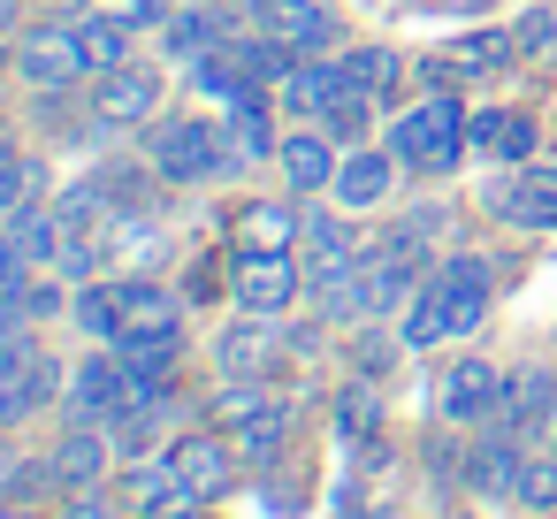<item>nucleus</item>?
<instances>
[{"label":"nucleus","instance_id":"obj_1","mask_svg":"<svg viewBox=\"0 0 557 519\" xmlns=\"http://www.w3.org/2000/svg\"><path fill=\"white\" fill-rule=\"evenodd\" d=\"M481 313H488V260H473V252H458V260H443L420 291H412V306H405V344L412 351H435V344H458V336H473L481 329Z\"/></svg>","mask_w":557,"mask_h":519},{"label":"nucleus","instance_id":"obj_2","mask_svg":"<svg viewBox=\"0 0 557 519\" xmlns=\"http://www.w3.org/2000/svg\"><path fill=\"white\" fill-rule=\"evenodd\" d=\"M389 153H397L405 169H420V176H450V169L473 153L466 108H458L450 92H428L420 108H405V115L389 123Z\"/></svg>","mask_w":557,"mask_h":519},{"label":"nucleus","instance_id":"obj_3","mask_svg":"<svg viewBox=\"0 0 557 519\" xmlns=\"http://www.w3.org/2000/svg\"><path fill=\"white\" fill-rule=\"evenodd\" d=\"M146 161H153V176H169V184H207V176H222V169L245 161V153H237L230 123L176 115V123H153V131H146Z\"/></svg>","mask_w":557,"mask_h":519},{"label":"nucleus","instance_id":"obj_4","mask_svg":"<svg viewBox=\"0 0 557 519\" xmlns=\"http://www.w3.org/2000/svg\"><path fill=\"white\" fill-rule=\"evenodd\" d=\"M230 291L245 313H283L298 291H306V268L290 245H237L230 252Z\"/></svg>","mask_w":557,"mask_h":519},{"label":"nucleus","instance_id":"obj_5","mask_svg":"<svg viewBox=\"0 0 557 519\" xmlns=\"http://www.w3.org/2000/svg\"><path fill=\"white\" fill-rule=\"evenodd\" d=\"M420 268H428V222H397V230H382V237L367 245V291H374V313L412 306Z\"/></svg>","mask_w":557,"mask_h":519},{"label":"nucleus","instance_id":"obj_6","mask_svg":"<svg viewBox=\"0 0 557 519\" xmlns=\"http://www.w3.org/2000/svg\"><path fill=\"white\" fill-rule=\"evenodd\" d=\"M16 77H24L32 92H62V85L92 77V70H85V47H77V24H32V32L16 39Z\"/></svg>","mask_w":557,"mask_h":519},{"label":"nucleus","instance_id":"obj_7","mask_svg":"<svg viewBox=\"0 0 557 519\" xmlns=\"http://www.w3.org/2000/svg\"><path fill=\"white\" fill-rule=\"evenodd\" d=\"M511 230H557V161H519V176H496L488 191H481Z\"/></svg>","mask_w":557,"mask_h":519},{"label":"nucleus","instance_id":"obj_8","mask_svg":"<svg viewBox=\"0 0 557 519\" xmlns=\"http://www.w3.org/2000/svg\"><path fill=\"white\" fill-rule=\"evenodd\" d=\"M504 62H519V32L481 24V32H458L443 54H428V85H435V92H458V77H488V70H504Z\"/></svg>","mask_w":557,"mask_h":519},{"label":"nucleus","instance_id":"obj_9","mask_svg":"<svg viewBox=\"0 0 557 519\" xmlns=\"http://www.w3.org/2000/svg\"><path fill=\"white\" fill-rule=\"evenodd\" d=\"M161 466H169L199 504H214V496L237 481V443H222V435H169Z\"/></svg>","mask_w":557,"mask_h":519},{"label":"nucleus","instance_id":"obj_10","mask_svg":"<svg viewBox=\"0 0 557 519\" xmlns=\"http://www.w3.org/2000/svg\"><path fill=\"white\" fill-rule=\"evenodd\" d=\"M252 32L283 39L290 54H329V47H336L329 0H252Z\"/></svg>","mask_w":557,"mask_h":519},{"label":"nucleus","instance_id":"obj_11","mask_svg":"<svg viewBox=\"0 0 557 519\" xmlns=\"http://www.w3.org/2000/svg\"><path fill=\"white\" fill-rule=\"evenodd\" d=\"M153 108H161V77H153V70H138V62L100 70V85H92V123H100V131L153 123Z\"/></svg>","mask_w":557,"mask_h":519},{"label":"nucleus","instance_id":"obj_12","mask_svg":"<svg viewBox=\"0 0 557 519\" xmlns=\"http://www.w3.org/2000/svg\"><path fill=\"white\" fill-rule=\"evenodd\" d=\"M367 260V245L336 222V214H306V230H298V268H306V291L313 283H329V275H351Z\"/></svg>","mask_w":557,"mask_h":519},{"label":"nucleus","instance_id":"obj_13","mask_svg":"<svg viewBox=\"0 0 557 519\" xmlns=\"http://www.w3.org/2000/svg\"><path fill=\"white\" fill-rule=\"evenodd\" d=\"M496 412H504V374H496L488 359H458V367L443 374V420L481 428V420H496Z\"/></svg>","mask_w":557,"mask_h":519},{"label":"nucleus","instance_id":"obj_14","mask_svg":"<svg viewBox=\"0 0 557 519\" xmlns=\"http://www.w3.org/2000/svg\"><path fill=\"white\" fill-rule=\"evenodd\" d=\"M344 92H351V70H344V62H321V54H298L290 77H283V108L306 115V123H321Z\"/></svg>","mask_w":557,"mask_h":519},{"label":"nucleus","instance_id":"obj_15","mask_svg":"<svg viewBox=\"0 0 557 519\" xmlns=\"http://www.w3.org/2000/svg\"><path fill=\"white\" fill-rule=\"evenodd\" d=\"M466 138L481 161H534V115H519V108H473Z\"/></svg>","mask_w":557,"mask_h":519},{"label":"nucleus","instance_id":"obj_16","mask_svg":"<svg viewBox=\"0 0 557 519\" xmlns=\"http://www.w3.org/2000/svg\"><path fill=\"white\" fill-rule=\"evenodd\" d=\"M108 458H115V443L92 435V420H77V428L47 450V473H54V489H92V481L108 473Z\"/></svg>","mask_w":557,"mask_h":519},{"label":"nucleus","instance_id":"obj_17","mask_svg":"<svg viewBox=\"0 0 557 519\" xmlns=\"http://www.w3.org/2000/svg\"><path fill=\"white\" fill-rule=\"evenodd\" d=\"M275 161H283V176H290V191H336V169H344L329 131H290Z\"/></svg>","mask_w":557,"mask_h":519},{"label":"nucleus","instance_id":"obj_18","mask_svg":"<svg viewBox=\"0 0 557 519\" xmlns=\"http://www.w3.org/2000/svg\"><path fill=\"white\" fill-rule=\"evenodd\" d=\"M397 169H405L397 153L351 146V153H344V169H336V199H344V207H382V199H389V176H397Z\"/></svg>","mask_w":557,"mask_h":519},{"label":"nucleus","instance_id":"obj_19","mask_svg":"<svg viewBox=\"0 0 557 519\" xmlns=\"http://www.w3.org/2000/svg\"><path fill=\"white\" fill-rule=\"evenodd\" d=\"M115 351H123V367H138L146 382H169V374H176V359H184V321L123 329V336H115Z\"/></svg>","mask_w":557,"mask_h":519},{"label":"nucleus","instance_id":"obj_20","mask_svg":"<svg viewBox=\"0 0 557 519\" xmlns=\"http://www.w3.org/2000/svg\"><path fill=\"white\" fill-rule=\"evenodd\" d=\"M549 412H557V382H549L542 367H527V374L504 382V412H496V428H504V435H534Z\"/></svg>","mask_w":557,"mask_h":519},{"label":"nucleus","instance_id":"obj_21","mask_svg":"<svg viewBox=\"0 0 557 519\" xmlns=\"http://www.w3.org/2000/svg\"><path fill=\"white\" fill-rule=\"evenodd\" d=\"M9 237H16V245H24L32 260H47V268H54V260L70 252V237H77V222H70L62 207H16V222H9Z\"/></svg>","mask_w":557,"mask_h":519},{"label":"nucleus","instance_id":"obj_22","mask_svg":"<svg viewBox=\"0 0 557 519\" xmlns=\"http://www.w3.org/2000/svg\"><path fill=\"white\" fill-rule=\"evenodd\" d=\"M260 321H268V313H252L245 329H222V344H214V351H222V367H230V374H268V367L283 359V336H275V329H260Z\"/></svg>","mask_w":557,"mask_h":519},{"label":"nucleus","instance_id":"obj_23","mask_svg":"<svg viewBox=\"0 0 557 519\" xmlns=\"http://www.w3.org/2000/svg\"><path fill=\"white\" fill-rule=\"evenodd\" d=\"M115 298H123V329H161V321H184L176 291H169V283H153V275L115 283Z\"/></svg>","mask_w":557,"mask_h":519},{"label":"nucleus","instance_id":"obj_24","mask_svg":"<svg viewBox=\"0 0 557 519\" xmlns=\"http://www.w3.org/2000/svg\"><path fill=\"white\" fill-rule=\"evenodd\" d=\"M519 458H527V450H511V435H488V443H473V450H466V481H473L481 496H511Z\"/></svg>","mask_w":557,"mask_h":519},{"label":"nucleus","instance_id":"obj_25","mask_svg":"<svg viewBox=\"0 0 557 519\" xmlns=\"http://www.w3.org/2000/svg\"><path fill=\"white\" fill-rule=\"evenodd\" d=\"M230 32H222V16H207V9H184V16H169L161 24V47L176 54V62H199V54H214Z\"/></svg>","mask_w":557,"mask_h":519},{"label":"nucleus","instance_id":"obj_26","mask_svg":"<svg viewBox=\"0 0 557 519\" xmlns=\"http://www.w3.org/2000/svg\"><path fill=\"white\" fill-rule=\"evenodd\" d=\"M283 443H290V405L283 397H268L260 412L237 420V458H275Z\"/></svg>","mask_w":557,"mask_h":519},{"label":"nucleus","instance_id":"obj_27","mask_svg":"<svg viewBox=\"0 0 557 519\" xmlns=\"http://www.w3.org/2000/svg\"><path fill=\"white\" fill-rule=\"evenodd\" d=\"M70 313H77V329H85V336H100V344H115V336H123V298H115V283H85V291L70 298Z\"/></svg>","mask_w":557,"mask_h":519},{"label":"nucleus","instance_id":"obj_28","mask_svg":"<svg viewBox=\"0 0 557 519\" xmlns=\"http://www.w3.org/2000/svg\"><path fill=\"white\" fill-rule=\"evenodd\" d=\"M138 511H146V519H191L199 496H191L169 466H153V473H138Z\"/></svg>","mask_w":557,"mask_h":519},{"label":"nucleus","instance_id":"obj_29","mask_svg":"<svg viewBox=\"0 0 557 519\" xmlns=\"http://www.w3.org/2000/svg\"><path fill=\"white\" fill-rule=\"evenodd\" d=\"M77 47H85V70H92V77H100V70H123V62H131V24L92 16V24H77Z\"/></svg>","mask_w":557,"mask_h":519},{"label":"nucleus","instance_id":"obj_30","mask_svg":"<svg viewBox=\"0 0 557 519\" xmlns=\"http://www.w3.org/2000/svg\"><path fill=\"white\" fill-rule=\"evenodd\" d=\"M230 138H237V153H283V138L268 131V92L230 100Z\"/></svg>","mask_w":557,"mask_h":519},{"label":"nucleus","instance_id":"obj_31","mask_svg":"<svg viewBox=\"0 0 557 519\" xmlns=\"http://www.w3.org/2000/svg\"><path fill=\"white\" fill-rule=\"evenodd\" d=\"M511 504L519 511H557V450H527L519 458V481H511Z\"/></svg>","mask_w":557,"mask_h":519},{"label":"nucleus","instance_id":"obj_32","mask_svg":"<svg viewBox=\"0 0 557 519\" xmlns=\"http://www.w3.org/2000/svg\"><path fill=\"white\" fill-rule=\"evenodd\" d=\"M344 70H351V85H359L367 100H389V92H397V70H405V62H397L389 47H359V54H344Z\"/></svg>","mask_w":557,"mask_h":519},{"label":"nucleus","instance_id":"obj_33","mask_svg":"<svg viewBox=\"0 0 557 519\" xmlns=\"http://www.w3.org/2000/svg\"><path fill=\"white\" fill-rule=\"evenodd\" d=\"M298 230H306V222H298L290 207H252V214L237 222V245H290V252H298Z\"/></svg>","mask_w":557,"mask_h":519},{"label":"nucleus","instance_id":"obj_34","mask_svg":"<svg viewBox=\"0 0 557 519\" xmlns=\"http://www.w3.org/2000/svg\"><path fill=\"white\" fill-rule=\"evenodd\" d=\"M85 16H108V24H131V32H153L169 24V0H77Z\"/></svg>","mask_w":557,"mask_h":519},{"label":"nucleus","instance_id":"obj_35","mask_svg":"<svg viewBox=\"0 0 557 519\" xmlns=\"http://www.w3.org/2000/svg\"><path fill=\"white\" fill-rule=\"evenodd\" d=\"M367 108H374V100H367V92H359V85H351V92H344V100H336V108H329V115H321V131H329V138H344V146H351V138H367Z\"/></svg>","mask_w":557,"mask_h":519},{"label":"nucleus","instance_id":"obj_36","mask_svg":"<svg viewBox=\"0 0 557 519\" xmlns=\"http://www.w3.org/2000/svg\"><path fill=\"white\" fill-rule=\"evenodd\" d=\"M260 405H268V382H260V374H237V382H230V390L214 397V412H222L230 428H237L245 412H260Z\"/></svg>","mask_w":557,"mask_h":519},{"label":"nucleus","instance_id":"obj_37","mask_svg":"<svg viewBox=\"0 0 557 519\" xmlns=\"http://www.w3.org/2000/svg\"><path fill=\"white\" fill-rule=\"evenodd\" d=\"M32 191H39V169L32 161H0V214L32 207Z\"/></svg>","mask_w":557,"mask_h":519},{"label":"nucleus","instance_id":"obj_38","mask_svg":"<svg viewBox=\"0 0 557 519\" xmlns=\"http://www.w3.org/2000/svg\"><path fill=\"white\" fill-rule=\"evenodd\" d=\"M24 283H32V252L0 230V298H24Z\"/></svg>","mask_w":557,"mask_h":519},{"label":"nucleus","instance_id":"obj_39","mask_svg":"<svg viewBox=\"0 0 557 519\" xmlns=\"http://www.w3.org/2000/svg\"><path fill=\"white\" fill-rule=\"evenodd\" d=\"M519 54H534V62L557 54V16H549V9H527V16H519Z\"/></svg>","mask_w":557,"mask_h":519},{"label":"nucleus","instance_id":"obj_40","mask_svg":"<svg viewBox=\"0 0 557 519\" xmlns=\"http://www.w3.org/2000/svg\"><path fill=\"white\" fill-rule=\"evenodd\" d=\"M62 306H70V298H62V283H24V313H32V321H54Z\"/></svg>","mask_w":557,"mask_h":519},{"label":"nucleus","instance_id":"obj_41","mask_svg":"<svg viewBox=\"0 0 557 519\" xmlns=\"http://www.w3.org/2000/svg\"><path fill=\"white\" fill-rule=\"evenodd\" d=\"M336 420H344V435H351V428H374V390H359V382H351V390H344V405H336Z\"/></svg>","mask_w":557,"mask_h":519},{"label":"nucleus","instance_id":"obj_42","mask_svg":"<svg viewBox=\"0 0 557 519\" xmlns=\"http://www.w3.org/2000/svg\"><path fill=\"white\" fill-rule=\"evenodd\" d=\"M62 519H115V504H100V496H92V489H77V504H70V511H62Z\"/></svg>","mask_w":557,"mask_h":519},{"label":"nucleus","instance_id":"obj_43","mask_svg":"<svg viewBox=\"0 0 557 519\" xmlns=\"http://www.w3.org/2000/svg\"><path fill=\"white\" fill-rule=\"evenodd\" d=\"M450 9H466V16H488V9H496V0H450Z\"/></svg>","mask_w":557,"mask_h":519},{"label":"nucleus","instance_id":"obj_44","mask_svg":"<svg viewBox=\"0 0 557 519\" xmlns=\"http://www.w3.org/2000/svg\"><path fill=\"white\" fill-rule=\"evenodd\" d=\"M9 24H16V0H0V32H9Z\"/></svg>","mask_w":557,"mask_h":519},{"label":"nucleus","instance_id":"obj_45","mask_svg":"<svg viewBox=\"0 0 557 519\" xmlns=\"http://www.w3.org/2000/svg\"><path fill=\"white\" fill-rule=\"evenodd\" d=\"M0 161H16V146H9V138H0Z\"/></svg>","mask_w":557,"mask_h":519},{"label":"nucleus","instance_id":"obj_46","mask_svg":"<svg viewBox=\"0 0 557 519\" xmlns=\"http://www.w3.org/2000/svg\"><path fill=\"white\" fill-rule=\"evenodd\" d=\"M549 519H557V511H549Z\"/></svg>","mask_w":557,"mask_h":519}]
</instances>
